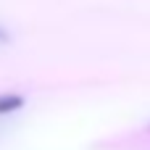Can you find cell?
I'll use <instances>...</instances> for the list:
<instances>
[{"instance_id":"6da1fadb","label":"cell","mask_w":150,"mask_h":150,"mask_svg":"<svg viewBox=\"0 0 150 150\" xmlns=\"http://www.w3.org/2000/svg\"><path fill=\"white\" fill-rule=\"evenodd\" d=\"M21 105H24L21 95H0V113H11V111H16Z\"/></svg>"},{"instance_id":"7a4b0ae2","label":"cell","mask_w":150,"mask_h":150,"mask_svg":"<svg viewBox=\"0 0 150 150\" xmlns=\"http://www.w3.org/2000/svg\"><path fill=\"white\" fill-rule=\"evenodd\" d=\"M11 40H13V34H11V32H8V29H5V26L0 24V45H5V42H11Z\"/></svg>"}]
</instances>
